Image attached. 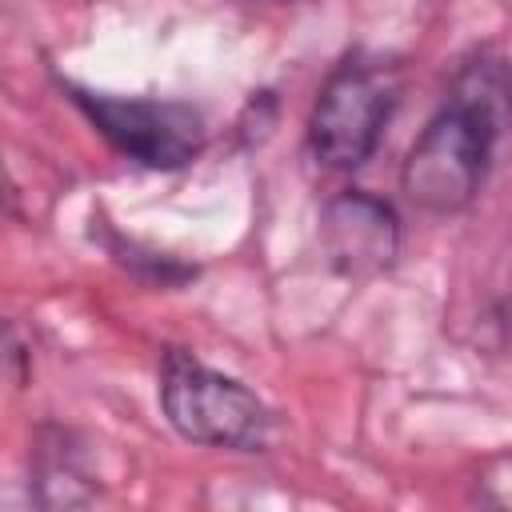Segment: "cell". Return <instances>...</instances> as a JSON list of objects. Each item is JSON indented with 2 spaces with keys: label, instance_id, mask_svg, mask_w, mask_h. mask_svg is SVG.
<instances>
[{
  "label": "cell",
  "instance_id": "1",
  "mask_svg": "<svg viewBox=\"0 0 512 512\" xmlns=\"http://www.w3.org/2000/svg\"><path fill=\"white\" fill-rule=\"evenodd\" d=\"M500 72L488 64H468L456 100L416 136L404 156L400 184L404 196L424 212H460L484 184L488 156L500 132Z\"/></svg>",
  "mask_w": 512,
  "mask_h": 512
},
{
  "label": "cell",
  "instance_id": "2",
  "mask_svg": "<svg viewBox=\"0 0 512 512\" xmlns=\"http://www.w3.org/2000/svg\"><path fill=\"white\" fill-rule=\"evenodd\" d=\"M160 404L168 424L208 448L232 452H264L272 444L276 420L256 392L240 380L192 360L188 352H168L160 372Z\"/></svg>",
  "mask_w": 512,
  "mask_h": 512
},
{
  "label": "cell",
  "instance_id": "3",
  "mask_svg": "<svg viewBox=\"0 0 512 512\" xmlns=\"http://www.w3.org/2000/svg\"><path fill=\"white\" fill-rule=\"evenodd\" d=\"M392 100H396V88L380 64L344 60L320 88L316 108L308 116L312 156L336 172L360 168L384 136Z\"/></svg>",
  "mask_w": 512,
  "mask_h": 512
},
{
  "label": "cell",
  "instance_id": "4",
  "mask_svg": "<svg viewBox=\"0 0 512 512\" xmlns=\"http://www.w3.org/2000/svg\"><path fill=\"white\" fill-rule=\"evenodd\" d=\"M88 120L132 160L148 168H180L196 156L204 128L200 116L172 100H124L104 92H76Z\"/></svg>",
  "mask_w": 512,
  "mask_h": 512
},
{
  "label": "cell",
  "instance_id": "5",
  "mask_svg": "<svg viewBox=\"0 0 512 512\" xmlns=\"http://www.w3.org/2000/svg\"><path fill=\"white\" fill-rule=\"evenodd\" d=\"M320 244L336 272H344L352 280L376 276V272L392 268V260L400 252L396 212L368 192H344V196L328 200V208H324Z\"/></svg>",
  "mask_w": 512,
  "mask_h": 512
},
{
  "label": "cell",
  "instance_id": "6",
  "mask_svg": "<svg viewBox=\"0 0 512 512\" xmlns=\"http://www.w3.org/2000/svg\"><path fill=\"white\" fill-rule=\"evenodd\" d=\"M28 376V356H24V344L20 336L0 320V380H12V384H24Z\"/></svg>",
  "mask_w": 512,
  "mask_h": 512
}]
</instances>
